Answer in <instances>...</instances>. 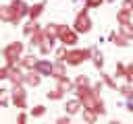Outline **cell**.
Here are the masks:
<instances>
[{"instance_id": "4316f807", "label": "cell", "mask_w": 133, "mask_h": 124, "mask_svg": "<svg viewBox=\"0 0 133 124\" xmlns=\"http://www.w3.org/2000/svg\"><path fill=\"white\" fill-rule=\"evenodd\" d=\"M44 114H46V107H44V105L31 107V116H33V118H39V116H44Z\"/></svg>"}, {"instance_id": "4dcf8cb0", "label": "cell", "mask_w": 133, "mask_h": 124, "mask_svg": "<svg viewBox=\"0 0 133 124\" xmlns=\"http://www.w3.org/2000/svg\"><path fill=\"white\" fill-rule=\"evenodd\" d=\"M102 79H104V83H106L108 87H112V89H116V83H114V81H112V79H110L108 74H102Z\"/></svg>"}, {"instance_id": "6da1fadb", "label": "cell", "mask_w": 133, "mask_h": 124, "mask_svg": "<svg viewBox=\"0 0 133 124\" xmlns=\"http://www.w3.org/2000/svg\"><path fill=\"white\" fill-rule=\"evenodd\" d=\"M23 43L21 41H10L6 48H2V56H4V60H6V64L10 66V68H17L19 66V58L23 56Z\"/></svg>"}, {"instance_id": "44dd1931", "label": "cell", "mask_w": 133, "mask_h": 124, "mask_svg": "<svg viewBox=\"0 0 133 124\" xmlns=\"http://www.w3.org/2000/svg\"><path fill=\"white\" fill-rule=\"evenodd\" d=\"M116 21H118V23H129V21H131V10L121 8V10L116 12Z\"/></svg>"}, {"instance_id": "2e32d148", "label": "cell", "mask_w": 133, "mask_h": 124, "mask_svg": "<svg viewBox=\"0 0 133 124\" xmlns=\"http://www.w3.org/2000/svg\"><path fill=\"white\" fill-rule=\"evenodd\" d=\"M110 41H112L114 45H121V48H125V45H129V39H127L125 35H121V33H116V31H112V33H110Z\"/></svg>"}, {"instance_id": "1f68e13d", "label": "cell", "mask_w": 133, "mask_h": 124, "mask_svg": "<svg viewBox=\"0 0 133 124\" xmlns=\"http://www.w3.org/2000/svg\"><path fill=\"white\" fill-rule=\"evenodd\" d=\"M64 54H66V45H64V48H60V50L56 52V58H58V60H62V58H64Z\"/></svg>"}, {"instance_id": "30bf717a", "label": "cell", "mask_w": 133, "mask_h": 124, "mask_svg": "<svg viewBox=\"0 0 133 124\" xmlns=\"http://www.w3.org/2000/svg\"><path fill=\"white\" fill-rule=\"evenodd\" d=\"M35 56L33 54H27V56H21L19 58V66L23 68V70H33V66H35Z\"/></svg>"}, {"instance_id": "ba28073f", "label": "cell", "mask_w": 133, "mask_h": 124, "mask_svg": "<svg viewBox=\"0 0 133 124\" xmlns=\"http://www.w3.org/2000/svg\"><path fill=\"white\" fill-rule=\"evenodd\" d=\"M39 83H42V74H39V72H35V70H27V72H25L23 85H27V87H37Z\"/></svg>"}, {"instance_id": "e575fe53", "label": "cell", "mask_w": 133, "mask_h": 124, "mask_svg": "<svg viewBox=\"0 0 133 124\" xmlns=\"http://www.w3.org/2000/svg\"><path fill=\"white\" fill-rule=\"evenodd\" d=\"M127 110H129V112H133V95H131V97H129V101H127Z\"/></svg>"}, {"instance_id": "8fae6325", "label": "cell", "mask_w": 133, "mask_h": 124, "mask_svg": "<svg viewBox=\"0 0 133 124\" xmlns=\"http://www.w3.org/2000/svg\"><path fill=\"white\" fill-rule=\"evenodd\" d=\"M44 8H46V6H44V2H37V4H31V6L27 8V17H29L31 21H37V17H39V14L44 12Z\"/></svg>"}, {"instance_id": "5b68a950", "label": "cell", "mask_w": 133, "mask_h": 124, "mask_svg": "<svg viewBox=\"0 0 133 124\" xmlns=\"http://www.w3.org/2000/svg\"><path fill=\"white\" fill-rule=\"evenodd\" d=\"M58 39H60L62 45H75L79 37H77V31L75 29H71L66 25H60L58 27Z\"/></svg>"}, {"instance_id": "f35d334b", "label": "cell", "mask_w": 133, "mask_h": 124, "mask_svg": "<svg viewBox=\"0 0 133 124\" xmlns=\"http://www.w3.org/2000/svg\"><path fill=\"white\" fill-rule=\"evenodd\" d=\"M131 14H133V10H131Z\"/></svg>"}, {"instance_id": "9c48e42d", "label": "cell", "mask_w": 133, "mask_h": 124, "mask_svg": "<svg viewBox=\"0 0 133 124\" xmlns=\"http://www.w3.org/2000/svg\"><path fill=\"white\" fill-rule=\"evenodd\" d=\"M0 21H4V23H15V21H17V17H15L12 8H10V4L0 6Z\"/></svg>"}, {"instance_id": "83f0119b", "label": "cell", "mask_w": 133, "mask_h": 124, "mask_svg": "<svg viewBox=\"0 0 133 124\" xmlns=\"http://www.w3.org/2000/svg\"><path fill=\"white\" fill-rule=\"evenodd\" d=\"M10 70H12V68H10L8 64H6V66H2V68H0V81H8V76H10Z\"/></svg>"}, {"instance_id": "f1b7e54d", "label": "cell", "mask_w": 133, "mask_h": 124, "mask_svg": "<svg viewBox=\"0 0 133 124\" xmlns=\"http://www.w3.org/2000/svg\"><path fill=\"white\" fill-rule=\"evenodd\" d=\"M104 0H85V8H100Z\"/></svg>"}, {"instance_id": "74e56055", "label": "cell", "mask_w": 133, "mask_h": 124, "mask_svg": "<svg viewBox=\"0 0 133 124\" xmlns=\"http://www.w3.org/2000/svg\"><path fill=\"white\" fill-rule=\"evenodd\" d=\"M0 54H2V48H0Z\"/></svg>"}, {"instance_id": "d6a6232c", "label": "cell", "mask_w": 133, "mask_h": 124, "mask_svg": "<svg viewBox=\"0 0 133 124\" xmlns=\"http://www.w3.org/2000/svg\"><path fill=\"white\" fill-rule=\"evenodd\" d=\"M123 8H127V10H133V0H123Z\"/></svg>"}, {"instance_id": "e0dca14e", "label": "cell", "mask_w": 133, "mask_h": 124, "mask_svg": "<svg viewBox=\"0 0 133 124\" xmlns=\"http://www.w3.org/2000/svg\"><path fill=\"white\" fill-rule=\"evenodd\" d=\"M42 39H44V29L39 27L33 35H29V43H31V48H37V45L42 43Z\"/></svg>"}, {"instance_id": "ac0fdd59", "label": "cell", "mask_w": 133, "mask_h": 124, "mask_svg": "<svg viewBox=\"0 0 133 124\" xmlns=\"http://www.w3.org/2000/svg\"><path fill=\"white\" fill-rule=\"evenodd\" d=\"M37 29H39V25H37L35 21H31V19H29V23H25V25H23V33H25L27 37H29V35H33Z\"/></svg>"}, {"instance_id": "7c38bea8", "label": "cell", "mask_w": 133, "mask_h": 124, "mask_svg": "<svg viewBox=\"0 0 133 124\" xmlns=\"http://www.w3.org/2000/svg\"><path fill=\"white\" fill-rule=\"evenodd\" d=\"M66 74V68H64V62L62 60H56V62H52V79H60V76H64Z\"/></svg>"}, {"instance_id": "8d00e7d4", "label": "cell", "mask_w": 133, "mask_h": 124, "mask_svg": "<svg viewBox=\"0 0 133 124\" xmlns=\"http://www.w3.org/2000/svg\"><path fill=\"white\" fill-rule=\"evenodd\" d=\"M106 2H114V0H106Z\"/></svg>"}, {"instance_id": "7402d4cb", "label": "cell", "mask_w": 133, "mask_h": 124, "mask_svg": "<svg viewBox=\"0 0 133 124\" xmlns=\"http://www.w3.org/2000/svg\"><path fill=\"white\" fill-rule=\"evenodd\" d=\"M91 62H94V66L100 70V68L104 66V58H102V54H100V52H96V50H91Z\"/></svg>"}, {"instance_id": "ab89813d", "label": "cell", "mask_w": 133, "mask_h": 124, "mask_svg": "<svg viewBox=\"0 0 133 124\" xmlns=\"http://www.w3.org/2000/svg\"><path fill=\"white\" fill-rule=\"evenodd\" d=\"M131 41H133V39H131Z\"/></svg>"}, {"instance_id": "9a60e30c", "label": "cell", "mask_w": 133, "mask_h": 124, "mask_svg": "<svg viewBox=\"0 0 133 124\" xmlns=\"http://www.w3.org/2000/svg\"><path fill=\"white\" fill-rule=\"evenodd\" d=\"M56 81H58V85H56V87H60L62 91H75V83H73L66 74H64V76H60V79H56Z\"/></svg>"}, {"instance_id": "5bb4252c", "label": "cell", "mask_w": 133, "mask_h": 124, "mask_svg": "<svg viewBox=\"0 0 133 124\" xmlns=\"http://www.w3.org/2000/svg\"><path fill=\"white\" fill-rule=\"evenodd\" d=\"M37 48H39V54H42V56H48V54H52V50H54V41L44 37V39H42V43H39Z\"/></svg>"}, {"instance_id": "3957f363", "label": "cell", "mask_w": 133, "mask_h": 124, "mask_svg": "<svg viewBox=\"0 0 133 124\" xmlns=\"http://www.w3.org/2000/svg\"><path fill=\"white\" fill-rule=\"evenodd\" d=\"M73 29L77 33H89L91 31V19L87 14V8H83L81 12H77L75 17V23H73Z\"/></svg>"}, {"instance_id": "603a6c76", "label": "cell", "mask_w": 133, "mask_h": 124, "mask_svg": "<svg viewBox=\"0 0 133 124\" xmlns=\"http://www.w3.org/2000/svg\"><path fill=\"white\" fill-rule=\"evenodd\" d=\"M98 118H100V116H98L94 110H89V107H83V120H85V122H96Z\"/></svg>"}, {"instance_id": "ffe728a7", "label": "cell", "mask_w": 133, "mask_h": 124, "mask_svg": "<svg viewBox=\"0 0 133 124\" xmlns=\"http://www.w3.org/2000/svg\"><path fill=\"white\" fill-rule=\"evenodd\" d=\"M46 97H48V99H52V101H58V99H62V97H64V91H62L60 87H56V89L48 91V93H46Z\"/></svg>"}, {"instance_id": "d4e9b609", "label": "cell", "mask_w": 133, "mask_h": 124, "mask_svg": "<svg viewBox=\"0 0 133 124\" xmlns=\"http://www.w3.org/2000/svg\"><path fill=\"white\" fill-rule=\"evenodd\" d=\"M73 83H75V89H77V87H87V85H89V79H87L85 74H79Z\"/></svg>"}, {"instance_id": "836d02e7", "label": "cell", "mask_w": 133, "mask_h": 124, "mask_svg": "<svg viewBox=\"0 0 133 124\" xmlns=\"http://www.w3.org/2000/svg\"><path fill=\"white\" fill-rule=\"evenodd\" d=\"M71 122V116L66 114V116H62V118H58V124H69Z\"/></svg>"}, {"instance_id": "52a82bcc", "label": "cell", "mask_w": 133, "mask_h": 124, "mask_svg": "<svg viewBox=\"0 0 133 124\" xmlns=\"http://www.w3.org/2000/svg\"><path fill=\"white\" fill-rule=\"evenodd\" d=\"M33 70L39 72L42 76H50V74H52V62H50V60H37L35 66H33Z\"/></svg>"}, {"instance_id": "f546056e", "label": "cell", "mask_w": 133, "mask_h": 124, "mask_svg": "<svg viewBox=\"0 0 133 124\" xmlns=\"http://www.w3.org/2000/svg\"><path fill=\"white\" fill-rule=\"evenodd\" d=\"M125 70H127V68H125V64H116L114 74H116V76H125Z\"/></svg>"}, {"instance_id": "d6986e66", "label": "cell", "mask_w": 133, "mask_h": 124, "mask_svg": "<svg viewBox=\"0 0 133 124\" xmlns=\"http://www.w3.org/2000/svg\"><path fill=\"white\" fill-rule=\"evenodd\" d=\"M121 35H125L127 39H133V23H121Z\"/></svg>"}, {"instance_id": "d590c367", "label": "cell", "mask_w": 133, "mask_h": 124, "mask_svg": "<svg viewBox=\"0 0 133 124\" xmlns=\"http://www.w3.org/2000/svg\"><path fill=\"white\" fill-rule=\"evenodd\" d=\"M17 120H19V122H25V120H27V114H19V118H17Z\"/></svg>"}, {"instance_id": "8992f818", "label": "cell", "mask_w": 133, "mask_h": 124, "mask_svg": "<svg viewBox=\"0 0 133 124\" xmlns=\"http://www.w3.org/2000/svg\"><path fill=\"white\" fill-rule=\"evenodd\" d=\"M10 8H12L15 17H17V21H15V23H19V21L27 14V8H29V6H27L23 0H12V2H10Z\"/></svg>"}, {"instance_id": "4fadbf2b", "label": "cell", "mask_w": 133, "mask_h": 124, "mask_svg": "<svg viewBox=\"0 0 133 124\" xmlns=\"http://www.w3.org/2000/svg\"><path fill=\"white\" fill-rule=\"evenodd\" d=\"M83 105H81V101L79 99H71V101H66V105H64V112L69 114V116H75L79 110H81Z\"/></svg>"}, {"instance_id": "484cf974", "label": "cell", "mask_w": 133, "mask_h": 124, "mask_svg": "<svg viewBox=\"0 0 133 124\" xmlns=\"http://www.w3.org/2000/svg\"><path fill=\"white\" fill-rule=\"evenodd\" d=\"M118 91H121V95H125V97H131V95H133V85H131V83H127V85H123Z\"/></svg>"}, {"instance_id": "277c9868", "label": "cell", "mask_w": 133, "mask_h": 124, "mask_svg": "<svg viewBox=\"0 0 133 124\" xmlns=\"http://www.w3.org/2000/svg\"><path fill=\"white\" fill-rule=\"evenodd\" d=\"M10 93H12L10 101L15 103V107H17V110H25V107H27V93H25L23 85H12Z\"/></svg>"}, {"instance_id": "cb8c5ba5", "label": "cell", "mask_w": 133, "mask_h": 124, "mask_svg": "<svg viewBox=\"0 0 133 124\" xmlns=\"http://www.w3.org/2000/svg\"><path fill=\"white\" fill-rule=\"evenodd\" d=\"M10 103V97H8V89H2L0 87V107H6Z\"/></svg>"}, {"instance_id": "7a4b0ae2", "label": "cell", "mask_w": 133, "mask_h": 124, "mask_svg": "<svg viewBox=\"0 0 133 124\" xmlns=\"http://www.w3.org/2000/svg\"><path fill=\"white\" fill-rule=\"evenodd\" d=\"M87 58H91V48H83V50H66L62 62H66L69 66H79V64H83Z\"/></svg>"}]
</instances>
